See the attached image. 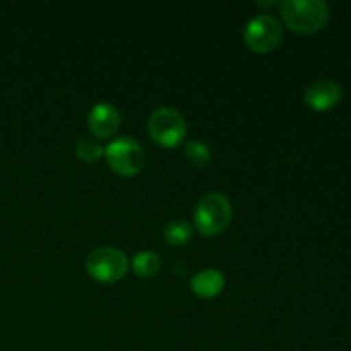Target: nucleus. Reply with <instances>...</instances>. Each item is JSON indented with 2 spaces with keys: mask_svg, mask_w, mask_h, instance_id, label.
<instances>
[{
  "mask_svg": "<svg viewBox=\"0 0 351 351\" xmlns=\"http://www.w3.org/2000/svg\"><path fill=\"white\" fill-rule=\"evenodd\" d=\"M281 17L297 33H315L329 21V5L324 0H285Z\"/></svg>",
  "mask_w": 351,
  "mask_h": 351,
  "instance_id": "1",
  "label": "nucleus"
},
{
  "mask_svg": "<svg viewBox=\"0 0 351 351\" xmlns=\"http://www.w3.org/2000/svg\"><path fill=\"white\" fill-rule=\"evenodd\" d=\"M232 202L219 192H208L197 201L194 221L199 232L206 237L219 235L232 223Z\"/></svg>",
  "mask_w": 351,
  "mask_h": 351,
  "instance_id": "2",
  "label": "nucleus"
},
{
  "mask_svg": "<svg viewBox=\"0 0 351 351\" xmlns=\"http://www.w3.org/2000/svg\"><path fill=\"white\" fill-rule=\"evenodd\" d=\"M103 153L106 154V161L110 167L123 177L139 173L146 163L144 147L141 146L139 141L129 136H120L110 141Z\"/></svg>",
  "mask_w": 351,
  "mask_h": 351,
  "instance_id": "3",
  "label": "nucleus"
},
{
  "mask_svg": "<svg viewBox=\"0 0 351 351\" xmlns=\"http://www.w3.org/2000/svg\"><path fill=\"white\" fill-rule=\"evenodd\" d=\"M147 130L158 144L167 147L178 146L185 139L187 123L184 115L171 106H160L153 110L147 120Z\"/></svg>",
  "mask_w": 351,
  "mask_h": 351,
  "instance_id": "4",
  "label": "nucleus"
},
{
  "mask_svg": "<svg viewBox=\"0 0 351 351\" xmlns=\"http://www.w3.org/2000/svg\"><path fill=\"white\" fill-rule=\"evenodd\" d=\"M86 269L96 281L113 283L125 276L129 269V259L122 250L115 247H98L86 259Z\"/></svg>",
  "mask_w": 351,
  "mask_h": 351,
  "instance_id": "5",
  "label": "nucleus"
},
{
  "mask_svg": "<svg viewBox=\"0 0 351 351\" xmlns=\"http://www.w3.org/2000/svg\"><path fill=\"white\" fill-rule=\"evenodd\" d=\"M243 40L250 50L257 53H267L273 51L283 40V26L276 17L259 14L245 24Z\"/></svg>",
  "mask_w": 351,
  "mask_h": 351,
  "instance_id": "6",
  "label": "nucleus"
},
{
  "mask_svg": "<svg viewBox=\"0 0 351 351\" xmlns=\"http://www.w3.org/2000/svg\"><path fill=\"white\" fill-rule=\"evenodd\" d=\"M120 112L112 103H96L88 115V127L96 137H110L117 132L120 125Z\"/></svg>",
  "mask_w": 351,
  "mask_h": 351,
  "instance_id": "7",
  "label": "nucleus"
},
{
  "mask_svg": "<svg viewBox=\"0 0 351 351\" xmlns=\"http://www.w3.org/2000/svg\"><path fill=\"white\" fill-rule=\"evenodd\" d=\"M341 96V86L338 82L331 81V79H319V81H314L305 89V101H307V105L314 110H321V112L338 105Z\"/></svg>",
  "mask_w": 351,
  "mask_h": 351,
  "instance_id": "8",
  "label": "nucleus"
},
{
  "mask_svg": "<svg viewBox=\"0 0 351 351\" xmlns=\"http://www.w3.org/2000/svg\"><path fill=\"white\" fill-rule=\"evenodd\" d=\"M225 287V276L218 269H202L191 280V288L197 297L213 298L221 293Z\"/></svg>",
  "mask_w": 351,
  "mask_h": 351,
  "instance_id": "9",
  "label": "nucleus"
},
{
  "mask_svg": "<svg viewBox=\"0 0 351 351\" xmlns=\"http://www.w3.org/2000/svg\"><path fill=\"white\" fill-rule=\"evenodd\" d=\"M132 269L141 278H153L160 273L161 269V259L158 257L156 252L153 250H141L136 254L132 261Z\"/></svg>",
  "mask_w": 351,
  "mask_h": 351,
  "instance_id": "10",
  "label": "nucleus"
},
{
  "mask_svg": "<svg viewBox=\"0 0 351 351\" xmlns=\"http://www.w3.org/2000/svg\"><path fill=\"white\" fill-rule=\"evenodd\" d=\"M192 237V226L191 223L185 221L184 218L170 219L165 226V239L170 245H184L191 240Z\"/></svg>",
  "mask_w": 351,
  "mask_h": 351,
  "instance_id": "11",
  "label": "nucleus"
},
{
  "mask_svg": "<svg viewBox=\"0 0 351 351\" xmlns=\"http://www.w3.org/2000/svg\"><path fill=\"white\" fill-rule=\"evenodd\" d=\"M185 158H187L194 167L202 168L211 161V149H209L208 144H204L202 141L191 139L185 144Z\"/></svg>",
  "mask_w": 351,
  "mask_h": 351,
  "instance_id": "12",
  "label": "nucleus"
},
{
  "mask_svg": "<svg viewBox=\"0 0 351 351\" xmlns=\"http://www.w3.org/2000/svg\"><path fill=\"white\" fill-rule=\"evenodd\" d=\"M75 154L81 158L82 161H96L103 154V146L98 143V139L95 137H82L75 144Z\"/></svg>",
  "mask_w": 351,
  "mask_h": 351,
  "instance_id": "13",
  "label": "nucleus"
}]
</instances>
